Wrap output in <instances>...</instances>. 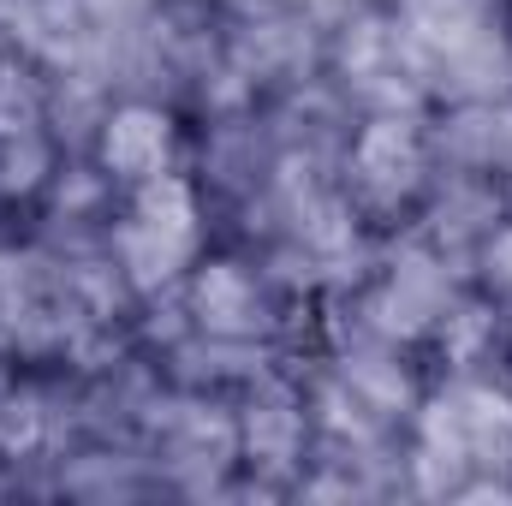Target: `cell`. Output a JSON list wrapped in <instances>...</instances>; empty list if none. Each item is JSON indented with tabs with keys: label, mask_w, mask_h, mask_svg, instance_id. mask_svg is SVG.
<instances>
[{
	"label": "cell",
	"mask_w": 512,
	"mask_h": 506,
	"mask_svg": "<svg viewBox=\"0 0 512 506\" xmlns=\"http://www.w3.org/2000/svg\"><path fill=\"white\" fill-rule=\"evenodd\" d=\"M197 245V209H191V191L179 179H143L137 191V209H131V227L120 233V251L137 286H161L185 268V256Z\"/></svg>",
	"instance_id": "6da1fadb"
},
{
	"label": "cell",
	"mask_w": 512,
	"mask_h": 506,
	"mask_svg": "<svg viewBox=\"0 0 512 506\" xmlns=\"http://www.w3.org/2000/svg\"><path fill=\"white\" fill-rule=\"evenodd\" d=\"M429 447H447V459H495L512 447V405L465 387L429 411Z\"/></svg>",
	"instance_id": "7a4b0ae2"
},
{
	"label": "cell",
	"mask_w": 512,
	"mask_h": 506,
	"mask_svg": "<svg viewBox=\"0 0 512 506\" xmlns=\"http://www.w3.org/2000/svg\"><path fill=\"white\" fill-rule=\"evenodd\" d=\"M167 155H173V126H167V114H155V108H126V114H114V126L102 137V161L114 167V173H126V179H161L167 173Z\"/></svg>",
	"instance_id": "3957f363"
},
{
	"label": "cell",
	"mask_w": 512,
	"mask_h": 506,
	"mask_svg": "<svg viewBox=\"0 0 512 506\" xmlns=\"http://www.w3.org/2000/svg\"><path fill=\"white\" fill-rule=\"evenodd\" d=\"M417 137H411V126L405 120H382V126L364 131V143H358V179L382 197V203H393V197H405L411 185H417Z\"/></svg>",
	"instance_id": "277c9868"
},
{
	"label": "cell",
	"mask_w": 512,
	"mask_h": 506,
	"mask_svg": "<svg viewBox=\"0 0 512 506\" xmlns=\"http://www.w3.org/2000/svg\"><path fill=\"white\" fill-rule=\"evenodd\" d=\"M405 24L423 48L465 54L483 24V0H405Z\"/></svg>",
	"instance_id": "5b68a950"
},
{
	"label": "cell",
	"mask_w": 512,
	"mask_h": 506,
	"mask_svg": "<svg viewBox=\"0 0 512 506\" xmlns=\"http://www.w3.org/2000/svg\"><path fill=\"white\" fill-rule=\"evenodd\" d=\"M197 310H203L209 328H256V292L245 286V274L227 268V262H215V268L203 274Z\"/></svg>",
	"instance_id": "8992f818"
},
{
	"label": "cell",
	"mask_w": 512,
	"mask_h": 506,
	"mask_svg": "<svg viewBox=\"0 0 512 506\" xmlns=\"http://www.w3.org/2000/svg\"><path fill=\"white\" fill-rule=\"evenodd\" d=\"M489 268H501V280H512V233L495 245V251H489Z\"/></svg>",
	"instance_id": "52a82bcc"
}]
</instances>
